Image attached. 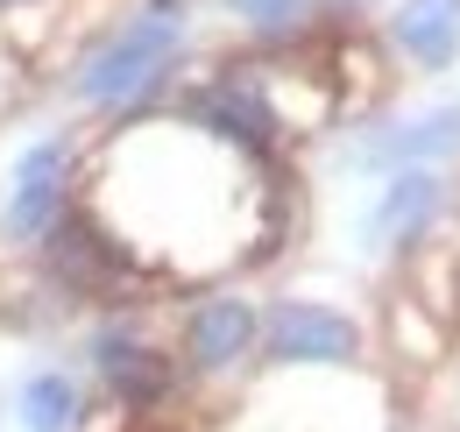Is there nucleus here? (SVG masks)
Segmentation results:
<instances>
[{
	"label": "nucleus",
	"instance_id": "9",
	"mask_svg": "<svg viewBox=\"0 0 460 432\" xmlns=\"http://www.w3.org/2000/svg\"><path fill=\"white\" fill-rule=\"evenodd\" d=\"M460 149V100L439 113H418V121H403L390 135H376L361 163H383V170H432L439 157H454Z\"/></svg>",
	"mask_w": 460,
	"mask_h": 432
},
{
	"label": "nucleus",
	"instance_id": "10",
	"mask_svg": "<svg viewBox=\"0 0 460 432\" xmlns=\"http://www.w3.org/2000/svg\"><path fill=\"white\" fill-rule=\"evenodd\" d=\"M14 426L22 432H78L85 426V390L64 369H36L14 390Z\"/></svg>",
	"mask_w": 460,
	"mask_h": 432
},
{
	"label": "nucleus",
	"instance_id": "12",
	"mask_svg": "<svg viewBox=\"0 0 460 432\" xmlns=\"http://www.w3.org/2000/svg\"><path fill=\"white\" fill-rule=\"evenodd\" d=\"M43 0H0V22H22V14H36Z\"/></svg>",
	"mask_w": 460,
	"mask_h": 432
},
{
	"label": "nucleus",
	"instance_id": "6",
	"mask_svg": "<svg viewBox=\"0 0 460 432\" xmlns=\"http://www.w3.org/2000/svg\"><path fill=\"white\" fill-rule=\"evenodd\" d=\"M177 362H184V376H199V382L241 376L248 362H262V305H248L241 291L191 298L184 320H177Z\"/></svg>",
	"mask_w": 460,
	"mask_h": 432
},
{
	"label": "nucleus",
	"instance_id": "1",
	"mask_svg": "<svg viewBox=\"0 0 460 432\" xmlns=\"http://www.w3.org/2000/svg\"><path fill=\"white\" fill-rule=\"evenodd\" d=\"M270 163L241 157L191 128L184 113L120 128L85 170V213L114 234L149 276H213L277 234L270 199L255 184Z\"/></svg>",
	"mask_w": 460,
	"mask_h": 432
},
{
	"label": "nucleus",
	"instance_id": "11",
	"mask_svg": "<svg viewBox=\"0 0 460 432\" xmlns=\"http://www.w3.org/2000/svg\"><path fill=\"white\" fill-rule=\"evenodd\" d=\"M227 7L248 29H262V36H284L290 22H297V0H227Z\"/></svg>",
	"mask_w": 460,
	"mask_h": 432
},
{
	"label": "nucleus",
	"instance_id": "2",
	"mask_svg": "<svg viewBox=\"0 0 460 432\" xmlns=\"http://www.w3.org/2000/svg\"><path fill=\"white\" fill-rule=\"evenodd\" d=\"M177 50H184V22L177 14H128L114 36H100L93 50L71 64V100L93 113H128L142 107L164 78H171Z\"/></svg>",
	"mask_w": 460,
	"mask_h": 432
},
{
	"label": "nucleus",
	"instance_id": "16",
	"mask_svg": "<svg viewBox=\"0 0 460 432\" xmlns=\"http://www.w3.org/2000/svg\"><path fill=\"white\" fill-rule=\"evenodd\" d=\"M454 390H460V382H454Z\"/></svg>",
	"mask_w": 460,
	"mask_h": 432
},
{
	"label": "nucleus",
	"instance_id": "14",
	"mask_svg": "<svg viewBox=\"0 0 460 432\" xmlns=\"http://www.w3.org/2000/svg\"><path fill=\"white\" fill-rule=\"evenodd\" d=\"M149 7H156V14H177V7H184V0H149Z\"/></svg>",
	"mask_w": 460,
	"mask_h": 432
},
{
	"label": "nucleus",
	"instance_id": "3",
	"mask_svg": "<svg viewBox=\"0 0 460 432\" xmlns=\"http://www.w3.org/2000/svg\"><path fill=\"white\" fill-rule=\"evenodd\" d=\"M78 199H85V157H78V135H64V128L29 135V142L14 149V163H7V177H0V241L36 256Z\"/></svg>",
	"mask_w": 460,
	"mask_h": 432
},
{
	"label": "nucleus",
	"instance_id": "4",
	"mask_svg": "<svg viewBox=\"0 0 460 432\" xmlns=\"http://www.w3.org/2000/svg\"><path fill=\"white\" fill-rule=\"evenodd\" d=\"M85 369H93V382L107 390V404H114L128 426L156 418V411L177 397V382H184L177 347H171V340H156V333L135 320L128 305H120L114 320H100L93 333H85Z\"/></svg>",
	"mask_w": 460,
	"mask_h": 432
},
{
	"label": "nucleus",
	"instance_id": "7",
	"mask_svg": "<svg viewBox=\"0 0 460 432\" xmlns=\"http://www.w3.org/2000/svg\"><path fill=\"white\" fill-rule=\"evenodd\" d=\"M439 213H447V177L439 170H390L376 206H368V248L411 256V248L432 241Z\"/></svg>",
	"mask_w": 460,
	"mask_h": 432
},
{
	"label": "nucleus",
	"instance_id": "5",
	"mask_svg": "<svg viewBox=\"0 0 460 432\" xmlns=\"http://www.w3.org/2000/svg\"><path fill=\"white\" fill-rule=\"evenodd\" d=\"M368 347V333L354 312L326 298H270L262 305V362L270 369H305V376H333L354 369Z\"/></svg>",
	"mask_w": 460,
	"mask_h": 432
},
{
	"label": "nucleus",
	"instance_id": "13",
	"mask_svg": "<svg viewBox=\"0 0 460 432\" xmlns=\"http://www.w3.org/2000/svg\"><path fill=\"white\" fill-rule=\"evenodd\" d=\"M128 432H184V426H156V418H142V426H128Z\"/></svg>",
	"mask_w": 460,
	"mask_h": 432
},
{
	"label": "nucleus",
	"instance_id": "8",
	"mask_svg": "<svg viewBox=\"0 0 460 432\" xmlns=\"http://www.w3.org/2000/svg\"><path fill=\"white\" fill-rule=\"evenodd\" d=\"M390 36L418 71H454L460 57V0H397Z\"/></svg>",
	"mask_w": 460,
	"mask_h": 432
},
{
	"label": "nucleus",
	"instance_id": "15",
	"mask_svg": "<svg viewBox=\"0 0 460 432\" xmlns=\"http://www.w3.org/2000/svg\"><path fill=\"white\" fill-rule=\"evenodd\" d=\"M454 312H460V263H454Z\"/></svg>",
	"mask_w": 460,
	"mask_h": 432
}]
</instances>
